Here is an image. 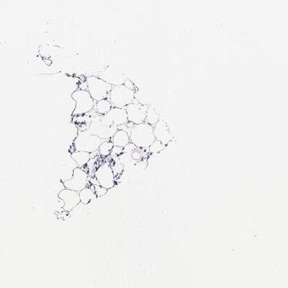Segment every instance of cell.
Segmentation results:
<instances>
[{"label": "cell", "instance_id": "4fadbf2b", "mask_svg": "<svg viewBox=\"0 0 288 288\" xmlns=\"http://www.w3.org/2000/svg\"><path fill=\"white\" fill-rule=\"evenodd\" d=\"M112 142L114 146L124 148L130 143L129 135L125 130H118L114 136L112 138Z\"/></svg>", "mask_w": 288, "mask_h": 288}, {"label": "cell", "instance_id": "8fae6325", "mask_svg": "<svg viewBox=\"0 0 288 288\" xmlns=\"http://www.w3.org/2000/svg\"><path fill=\"white\" fill-rule=\"evenodd\" d=\"M153 127H154V136L156 140L159 141L163 145H168L172 139V136L166 122L160 119Z\"/></svg>", "mask_w": 288, "mask_h": 288}, {"label": "cell", "instance_id": "cb8c5ba5", "mask_svg": "<svg viewBox=\"0 0 288 288\" xmlns=\"http://www.w3.org/2000/svg\"><path fill=\"white\" fill-rule=\"evenodd\" d=\"M112 168H113V173L116 176V174H121L123 171L124 166L119 162V160H118V162H116L114 166H112Z\"/></svg>", "mask_w": 288, "mask_h": 288}, {"label": "cell", "instance_id": "7402d4cb", "mask_svg": "<svg viewBox=\"0 0 288 288\" xmlns=\"http://www.w3.org/2000/svg\"><path fill=\"white\" fill-rule=\"evenodd\" d=\"M78 135H79V129H78L77 126H76L75 124H71L70 127V139L72 138V140L74 142L75 139L77 137Z\"/></svg>", "mask_w": 288, "mask_h": 288}, {"label": "cell", "instance_id": "5b68a950", "mask_svg": "<svg viewBox=\"0 0 288 288\" xmlns=\"http://www.w3.org/2000/svg\"><path fill=\"white\" fill-rule=\"evenodd\" d=\"M72 98L76 102L73 116H82L90 113L95 107V101L87 90H78L73 93Z\"/></svg>", "mask_w": 288, "mask_h": 288}, {"label": "cell", "instance_id": "52a82bcc", "mask_svg": "<svg viewBox=\"0 0 288 288\" xmlns=\"http://www.w3.org/2000/svg\"><path fill=\"white\" fill-rule=\"evenodd\" d=\"M62 183L67 189L79 192L86 188L88 185V174L82 168H75L72 179Z\"/></svg>", "mask_w": 288, "mask_h": 288}, {"label": "cell", "instance_id": "d6986e66", "mask_svg": "<svg viewBox=\"0 0 288 288\" xmlns=\"http://www.w3.org/2000/svg\"><path fill=\"white\" fill-rule=\"evenodd\" d=\"M135 100L137 101L139 104L144 105H149V99L145 97L141 90H136L135 91Z\"/></svg>", "mask_w": 288, "mask_h": 288}, {"label": "cell", "instance_id": "ba28073f", "mask_svg": "<svg viewBox=\"0 0 288 288\" xmlns=\"http://www.w3.org/2000/svg\"><path fill=\"white\" fill-rule=\"evenodd\" d=\"M148 106L149 105H142L139 102H133L129 104L125 108L128 116V122L135 125L144 123Z\"/></svg>", "mask_w": 288, "mask_h": 288}, {"label": "cell", "instance_id": "ac0fdd59", "mask_svg": "<svg viewBox=\"0 0 288 288\" xmlns=\"http://www.w3.org/2000/svg\"><path fill=\"white\" fill-rule=\"evenodd\" d=\"M113 147H114V145H113V142H112V141L106 140L99 146L98 151H99V154H100L102 157H107V156H110V154H111Z\"/></svg>", "mask_w": 288, "mask_h": 288}, {"label": "cell", "instance_id": "d4e9b609", "mask_svg": "<svg viewBox=\"0 0 288 288\" xmlns=\"http://www.w3.org/2000/svg\"><path fill=\"white\" fill-rule=\"evenodd\" d=\"M123 153V148H120V147L114 146L113 147V150H112L111 154L110 156L113 157H119L120 154Z\"/></svg>", "mask_w": 288, "mask_h": 288}, {"label": "cell", "instance_id": "2e32d148", "mask_svg": "<svg viewBox=\"0 0 288 288\" xmlns=\"http://www.w3.org/2000/svg\"><path fill=\"white\" fill-rule=\"evenodd\" d=\"M159 120H160L159 115L158 114L157 112L154 110L152 106L149 105L148 110H147L146 117H145V123L154 126Z\"/></svg>", "mask_w": 288, "mask_h": 288}, {"label": "cell", "instance_id": "5bb4252c", "mask_svg": "<svg viewBox=\"0 0 288 288\" xmlns=\"http://www.w3.org/2000/svg\"><path fill=\"white\" fill-rule=\"evenodd\" d=\"M71 158L78 165V168H82L90 162L91 159V154L85 151H74L72 152Z\"/></svg>", "mask_w": 288, "mask_h": 288}, {"label": "cell", "instance_id": "9c48e42d", "mask_svg": "<svg viewBox=\"0 0 288 288\" xmlns=\"http://www.w3.org/2000/svg\"><path fill=\"white\" fill-rule=\"evenodd\" d=\"M118 130H119L118 127L116 125L103 126L98 124L96 121L92 120L86 131L90 134L97 136L103 140H109L114 136Z\"/></svg>", "mask_w": 288, "mask_h": 288}, {"label": "cell", "instance_id": "6da1fadb", "mask_svg": "<svg viewBox=\"0 0 288 288\" xmlns=\"http://www.w3.org/2000/svg\"><path fill=\"white\" fill-rule=\"evenodd\" d=\"M130 142L138 148H148L156 141L154 127L144 123L132 127L129 134Z\"/></svg>", "mask_w": 288, "mask_h": 288}, {"label": "cell", "instance_id": "83f0119b", "mask_svg": "<svg viewBox=\"0 0 288 288\" xmlns=\"http://www.w3.org/2000/svg\"><path fill=\"white\" fill-rule=\"evenodd\" d=\"M131 158H132L133 160L139 161L142 159V154H141L139 151H134L131 153Z\"/></svg>", "mask_w": 288, "mask_h": 288}, {"label": "cell", "instance_id": "277c9868", "mask_svg": "<svg viewBox=\"0 0 288 288\" xmlns=\"http://www.w3.org/2000/svg\"><path fill=\"white\" fill-rule=\"evenodd\" d=\"M88 92L95 102L108 99L113 85L96 76H90L86 79Z\"/></svg>", "mask_w": 288, "mask_h": 288}, {"label": "cell", "instance_id": "44dd1931", "mask_svg": "<svg viewBox=\"0 0 288 288\" xmlns=\"http://www.w3.org/2000/svg\"><path fill=\"white\" fill-rule=\"evenodd\" d=\"M118 158H119V162L123 166L129 165L133 161L132 158H131V154H129V153H122Z\"/></svg>", "mask_w": 288, "mask_h": 288}, {"label": "cell", "instance_id": "e0dca14e", "mask_svg": "<svg viewBox=\"0 0 288 288\" xmlns=\"http://www.w3.org/2000/svg\"><path fill=\"white\" fill-rule=\"evenodd\" d=\"M112 108L113 107H112L111 103L107 99L96 102V113L99 115L107 114L111 110Z\"/></svg>", "mask_w": 288, "mask_h": 288}, {"label": "cell", "instance_id": "7c38bea8", "mask_svg": "<svg viewBox=\"0 0 288 288\" xmlns=\"http://www.w3.org/2000/svg\"><path fill=\"white\" fill-rule=\"evenodd\" d=\"M107 114L112 118L113 125L116 126L120 127L128 123V116L125 108H112Z\"/></svg>", "mask_w": 288, "mask_h": 288}, {"label": "cell", "instance_id": "9a60e30c", "mask_svg": "<svg viewBox=\"0 0 288 288\" xmlns=\"http://www.w3.org/2000/svg\"><path fill=\"white\" fill-rule=\"evenodd\" d=\"M79 198H80L81 203L84 205H88L92 201L96 198V194L94 191L90 188H84L82 191H79Z\"/></svg>", "mask_w": 288, "mask_h": 288}, {"label": "cell", "instance_id": "8992f818", "mask_svg": "<svg viewBox=\"0 0 288 288\" xmlns=\"http://www.w3.org/2000/svg\"><path fill=\"white\" fill-rule=\"evenodd\" d=\"M95 178L99 182V185L107 190L113 188L116 184L115 174L108 162L102 164L96 169Z\"/></svg>", "mask_w": 288, "mask_h": 288}, {"label": "cell", "instance_id": "ffe728a7", "mask_svg": "<svg viewBox=\"0 0 288 288\" xmlns=\"http://www.w3.org/2000/svg\"><path fill=\"white\" fill-rule=\"evenodd\" d=\"M165 147H166V145H163V144L161 143L159 141L156 140L151 144V146L148 148H149L150 152L153 153V154H156V153L163 151Z\"/></svg>", "mask_w": 288, "mask_h": 288}, {"label": "cell", "instance_id": "484cf974", "mask_svg": "<svg viewBox=\"0 0 288 288\" xmlns=\"http://www.w3.org/2000/svg\"><path fill=\"white\" fill-rule=\"evenodd\" d=\"M136 148H136L132 143L130 142V143L128 144L126 146L124 147L123 153H129V154H131L133 151H136Z\"/></svg>", "mask_w": 288, "mask_h": 288}, {"label": "cell", "instance_id": "7a4b0ae2", "mask_svg": "<svg viewBox=\"0 0 288 288\" xmlns=\"http://www.w3.org/2000/svg\"><path fill=\"white\" fill-rule=\"evenodd\" d=\"M113 108H125L135 99V91L128 90L124 85H115L108 96Z\"/></svg>", "mask_w": 288, "mask_h": 288}, {"label": "cell", "instance_id": "30bf717a", "mask_svg": "<svg viewBox=\"0 0 288 288\" xmlns=\"http://www.w3.org/2000/svg\"><path fill=\"white\" fill-rule=\"evenodd\" d=\"M59 197L64 202L62 207L64 211H71L73 208H76L80 203L79 192L72 191V190L64 188L59 193Z\"/></svg>", "mask_w": 288, "mask_h": 288}, {"label": "cell", "instance_id": "4316f807", "mask_svg": "<svg viewBox=\"0 0 288 288\" xmlns=\"http://www.w3.org/2000/svg\"><path fill=\"white\" fill-rule=\"evenodd\" d=\"M123 85H125L126 88H128V90H132V91H136V90H137L136 85H135V84L133 83V82H131L130 79H125V82H124Z\"/></svg>", "mask_w": 288, "mask_h": 288}, {"label": "cell", "instance_id": "3957f363", "mask_svg": "<svg viewBox=\"0 0 288 288\" xmlns=\"http://www.w3.org/2000/svg\"><path fill=\"white\" fill-rule=\"evenodd\" d=\"M106 140L100 139L96 136L90 134L86 130L79 133L76 139L73 142L75 151H85V152H96L99 150V146Z\"/></svg>", "mask_w": 288, "mask_h": 288}, {"label": "cell", "instance_id": "603a6c76", "mask_svg": "<svg viewBox=\"0 0 288 288\" xmlns=\"http://www.w3.org/2000/svg\"><path fill=\"white\" fill-rule=\"evenodd\" d=\"M94 187V192L96 194V197H102L104 194H106L108 190L105 188H102L100 185H93Z\"/></svg>", "mask_w": 288, "mask_h": 288}]
</instances>
